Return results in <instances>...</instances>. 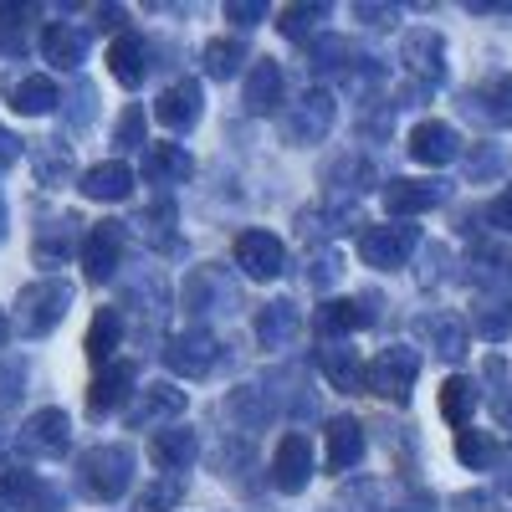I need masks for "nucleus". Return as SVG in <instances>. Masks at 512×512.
Masks as SVG:
<instances>
[{"label": "nucleus", "instance_id": "f8f14e48", "mask_svg": "<svg viewBox=\"0 0 512 512\" xmlns=\"http://www.w3.org/2000/svg\"><path fill=\"white\" fill-rule=\"evenodd\" d=\"M236 431L246 436V441H256V431L277 415V400H272V390L267 384H236V390L226 395V410H221Z\"/></svg>", "mask_w": 512, "mask_h": 512}, {"label": "nucleus", "instance_id": "1a4fd4ad", "mask_svg": "<svg viewBox=\"0 0 512 512\" xmlns=\"http://www.w3.org/2000/svg\"><path fill=\"white\" fill-rule=\"evenodd\" d=\"M180 410H185V390H180V384H169V379L139 384L134 405H128V425H134V431H164Z\"/></svg>", "mask_w": 512, "mask_h": 512}, {"label": "nucleus", "instance_id": "6e6d98bb", "mask_svg": "<svg viewBox=\"0 0 512 512\" xmlns=\"http://www.w3.org/2000/svg\"><path fill=\"white\" fill-rule=\"evenodd\" d=\"M379 512H436V502L420 497V492H395V502L379 507Z\"/></svg>", "mask_w": 512, "mask_h": 512}, {"label": "nucleus", "instance_id": "052dcab7", "mask_svg": "<svg viewBox=\"0 0 512 512\" xmlns=\"http://www.w3.org/2000/svg\"><path fill=\"white\" fill-rule=\"evenodd\" d=\"M6 333H11V318H6V313H0V349H6Z\"/></svg>", "mask_w": 512, "mask_h": 512}, {"label": "nucleus", "instance_id": "4c0bfd02", "mask_svg": "<svg viewBox=\"0 0 512 512\" xmlns=\"http://www.w3.org/2000/svg\"><path fill=\"white\" fill-rule=\"evenodd\" d=\"M359 62H364V52L354 47V41H344V36H323V41H313V67H318V72L349 77Z\"/></svg>", "mask_w": 512, "mask_h": 512}, {"label": "nucleus", "instance_id": "393cba45", "mask_svg": "<svg viewBox=\"0 0 512 512\" xmlns=\"http://www.w3.org/2000/svg\"><path fill=\"white\" fill-rule=\"evenodd\" d=\"M364 425L354 415H333L328 420V466L333 472H354V466L364 461Z\"/></svg>", "mask_w": 512, "mask_h": 512}, {"label": "nucleus", "instance_id": "de8ad7c7", "mask_svg": "<svg viewBox=\"0 0 512 512\" xmlns=\"http://www.w3.org/2000/svg\"><path fill=\"white\" fill-rule=\"evenodd\" d=\"M113 144H118V149L144 144V108H139V103L123 108V118H118V128H113Z\"/></svg>", "mask_w": 512, "mask_h": 512}, {"label": "nucleus", "instance_id": "680f3d73", "mask_svg": "<svg viewBox=\"0 0 512 512\" xmlns=\"http://www.w3.org/2000/svg\"><path fill=\"white\" fill-rule=\"evenodd\" d=\"M502 492L512 497V461H507V472H502Z\"/></svg>", "mask_w": 512, "mask_h": 512}, {"label": "nucleus", "instance_id": "c03bdc74", "mask_svg": "<svg viewBox=\"0 0 512 512\" xmlns=\"http://www.w3.org/2000/svg\"><path fill=\"white\" fill-rule=\"evenodd\" d=\"M456 456L472 466V472H487V466L497 461V441H492L487 431H461V436H456Z\"/></svg>", "mask_w": 512, "mask_h": 512}, {"label": "nucleus", "instance_id": "a19ab883", "mask_svg": "<svg viewBox=\"0 0 512 512\" xmlns=\"http://www.w3.org/2000/svg\"><path fill=\"white\" fill-rule=\"evenodd\" d=\"M328 16H333V6H323V0H313V6H287L282 11V36L287 41H308Z\"/></svg>", "mask_w": 512, "mask_h": 512}, {"label": "nucleus", "instance_id": "5fc2aeb1", "mask_svg": "<svg viewBox=\"0 0 512 512\" xmlns=\"http://www.w3.org/2000/svg\"><path fill=\"white\" fill-rule=\"evenodd\" d=\"M502 164H507V159H502V149H497V144H487V149H482V154L472 159V180H487V175H502Z\"/></svg>", "mask_w": 512, "mask_h": 512}, {"label": "nucleus", "instance_id": "3c124183", "mask_svg": "<svg viewBox=\"0 0 512 512\" xmlns=\"http://www.w3.org/2000/svg\"><path fill=\"white\" fill-rule=\"evenodd\" d=\"M21 379H26V364H21V359H11L6 369H0V405H6V410L26 395V390H21Z\"/></svg>", "mask_w": 512, "mask_h": 512}, {"label": "nucleus", "instance_id": "f257e3e1", "mask_svg": "<svg viewBox=\"0 0 512 512\" xmlns=\"http://www.w3.org/2000/svg\"><path fill=\"white\" fill-rule=\"evenodd\" d=\"M72 308V282L62 277H36L31 287H21L16 308H11V328L21 338H47Z\"/></svg>", "mask_w": 512, "mask_h": 512}, {"label": "nucleus", "instance_id": "f704fd0d", "mask_svg": "<svg viewBox=\"0 0 512 512\" xmlns=\"http://www.w3.org/2000/svg\"><path fill=\"white\" fill-rule=\"evenodd\" d=\"M128 390H134V359H113V364L98 369L88 405L103 415V410H113V405H128Z\"/></svg>", "mask_w": 512, "mask_h": 512}, {"label": "nucleus", "instance_id": "bb28decb", "mask_svg": "<svg viewBox=\"0 0 512 512\" xmlns=\"http://www.w3.org/2000/svg\"><path fill=\"white\" fill-rule=\"evenodd\" d=\"M323 180H328V195H364V190H374V159L349 149L323 169Z\"/></svg>", "mask_w": 512, "mask_h": 512}, {"label": "nucleus", "instance_id": "2eb2a0df", "mask_svg": "<svg viewBox=\"0 0 512 512\" xmlns=\"http://www.w3.org/2000/svg\"><path fill=\"white\" fill-rule=\"evenodd\" d=\"M128 231H134L154 256H169V251H180V231H175V200L159 195L154 205H144L134 221H128Z\"/></svg>", "mask_w": 512, "mask_h": 512}, {"label": "nucleus", "instance_id": "b1692460", "mask_svg": "<svg viewBox=\"0 0 512 512\" xmlns=\"http://www.w3.org/2000/svg\"><path fill=\"white\" fill-rule=\"evenodd\" d=\"M149 456H154V466H164V472H185V466L200 456V436L190 431V425H164V431H154V441H149Z\"/></svg>", "mask_w": 512, "mask_h": 512}, {"label": "nucleus", "instance_id": "49530a36", "mask_svg": "<svg viewBox=\"0 0 512 512\" xmlns=\"http://www.w3.org/2000/svg\"><path fill=\"white\" fill-rule=\"evenodd\" d=\"M36 175H41V185H62V180L72 175V154H67V144L41 149V154H36Z\"/></svg>", "mask_w": 512, "mask_h": 512}, {"label": "nucleus", "instance_id": "aec40b11", "mask_svg": "<svg viewBox=\"0 0 512 512\" xmlns=\"http://www.w3.org/2000/svg\"><path fill=\"white\" fill-rule=\"evenodd\" d=\"M41 57H47L52 67H62V72H77L82 62H88V31L72 26V21H52L47 31H41Z\"/></svg>", "mask_w": 512, "mask_h": 512}, {"label": "nucleus", "instance_id": "cd10ccee", "mask_svg": "<svg viewBox=\"0 0 512 512\" xmlns=\"http://www.w3.org/2000/svg\"><path fill=\"white\" fill-rule=\"evenodd\" d=\"M82 246V231H77V216H57L36 231V267H62L67 256Z\"/></svg>", "mask_w": 512, "mask_h": 512}, {"label": "nucleus", "instance_id": "7c9ffc66", "mask_svg": "<svg viewBox=\"0 0 512 512\" xmlns=\"http://www.w3.org/2000/svg\"><path fill=\"white\" fill-rule=\"evenodd\" d=\"M420 333L431 338V349H436L446 364L466 359V349H472V328H466L456 313H431V318L420 323Z\"/></svg>", "mask_w": 512, "mask_h": 512}, {"label": "nucleus", "instance_id": "a878e982", "mask_svg": "<svg viewBox=\"0 0 512 512\" xmlns=\"http://www.w3.org/2000/svg\"><path fill=\"white\" fill-rule=\"evenodd\" d=\"M195 175V159L185 154V144H149L144 149V180L149 185H185Z\"/></svg>", "mask_w": 512, "mask_h": 512}, {"label": "nucleus", "instance_id": "6e6552de", "mask_svg": "<svg viewBox=\"0 0 512 512\" xmlns=\"http://www.w3.org/2000/svg\"><path fill=\"white\" fill-rule=\"evenodd\" d=\"M123 246H128L123 221L88 226V236H82V272H88V282H113V272L123 267Z\"/></svg>", "mask_w": 512, "mask_h": 512}, {"label": "nucleus", "instance_id": "bf43d9fd", "mask_svg": "<svg viewBox=\"0 0 512 512\" xmlns=\"http://www.w3.org/2000/svg\"><path fill=\"white\" fill-rule=\"evenodd\" d=\"M16 159H21V139L11 134V128H6V123H0V169H11Z\"/></svg>", "mask_w": 512, "mask_h": 512}, {"label": "nucleus", "instance_id": "c9c22d12", "mask_svg": "<svg viewBox=\"0 0 512 512\" xmlns=\"http://www.w3.org/2000/svg\"><path fill=\"white\" fill-rule=\"evenodd\" d=\"M108 67H113V77L123 82V88H139L144 72H149V47H144V36H139V31H123V36L113 41V52H108Z\"/></svg>", "mask_w": 512, "mask_h": 512}, {"label": "nucleus", "instance_id": "423d86ee", "mask_svg": "<svg viewBox=\"0 0 512 512\" xmlns=\"http://www.w3.org/2000/svg\"><path fill=\"white\" fill-rule=\"evenodd\" d=\"M415 246H420V226H410V221H384L359 236V256L374 272H400L415 256Z\"/></svg>", "mask_w": 512, "mask_h": 512}, {"label": "nucleus", "instance_id": "0e129e2a", "mask_svg": "<svg viewBox=\"0 0 512 512\" xmlns=\"http://www.w3.org/2000/svg\"><path fill=\"white\" fill-rule=\"evenodd\" d=\"M0 436H6V431H0Z\"/></svg>", "mask_w": 512, "mask_h": 512}, {"label": "nucleus", "instance_id": "4468645a", "mask_svg": "<svg viewBox=\"0 0 512 512\" xmlns=\"http://www.w3.org/2000/svg\"><path fill=\"white\" fill-rule=\"evenodd\" d=\"M446 180H390L384 185V210H390L395 221L405 216H425V210H436L446 205Z\"/></svg>", "mask_w": 512, "mask_h": 512}, {"label": "nucleus", "instance_id": "e2e57ef3", "mask_svg": "<svg viewBox=\"0 0 512 512\" xmlns=\"http://www.w3.org/2000/svg\"><path fill=\"white\" fill-rule=\"evenodd\" d=\"M0 241H6V195H0Z\"/></svg>", "mask_w": 512, "mask_h": 512}, {"label": "nucleus", "instance_id": "5701e85b", "mask_svg": "<svg viewBox=\"0 0 512 512\" xmlns=\"http://www.w3.org/2000/svg\"><path fill=\"white\" fill-rule=\"evenodd\" d=\"M297 226H303L308 236H318V241H333V236H344V231H354L359 226V210H354V200H318V205H308L303 216H297Z\"/></svg>", "mask_w": 512, "mask_h": 512}, {"label": "nucleus", "instance_id": "7ed1b4c3", "mask_svg": "<svg viewBox=\"0 0 512 512\" xmlns=\"http://www.w3.org/2000/svg\"><path fill=\"white\" fill-rule=\"evenodd\" d=\"M159 359L169 364V374H180V379H205V374H216L221 369V338L210 333V328H185V333H169L164 338V349Z\"/></svg>", "mask_w": 512, "mask_h": 512}, {"label": "nucleus", "instance_id": "603ef678", "mask_svg": "<svg viewBox=\"0 0 512 512\" xmlns=\"http://www.w3.org/2000/svg\"><path fill=\"white\" fill-rule=\"evenodd\" d=\"M226 16L246 31V26H256V21L267 16V6H262V0H226Z\"/></svg>", "mask_w": 512, "mask_h": 512}, {"label": "nucleus", "instance_id": "72a5a7b5", "mask_svg": "<svg viewBox=\"0 0 512 512\" xmlns=\"http://www.w3.org/2000/svg\"><path fill=\"white\" fill-rule=\"evenodd\" d=\"M318 369L328 374L333 390H344V395H359L364 390V364L349 344H323L318 349Z\"/></svg>", "mask_w": 512, "mask_h": 512}, {"label": "nucleus", "instance_id": "8fccbe9b", "mask_svg": "<svg viewBox=\"0 0 512 512\" xmlns=\"http://www.w3.org/2000/svg\"><path fill=\"white\" fill-rule=\"evenodd\" d=\"M72 108H67V123L72 128H82L93 113H98V93H93V82H82V88H72V98H67Z\"/></svg>", "mask_w": 512, "mask_h": 512}, {"label": "nucleus", "instance_id": "58836bf2", "mask_svg": "<svg viewBox=\"0 0 512 512\" xmlns=\"http://www.w3.org/2000/svg\"><path fill=\"white\" fill-rule=\"evenodd\" d=\"M118 338H123V313H118V308H98V318H93V328H88V359H93L98 369L113 364Z\"/></svg>", "mask_w": 512, "mask_h": 512}, {"label": "nucleus", "instance_id": "09e8293b", "mask_svg": "<svg viewBox=\"0 0 512 512\" xmlns=\"http://www.w3.org/2000/svg\"><path fill=\"white\" fill-rule=\"evenodd\" d=\"M487 379H497V395H492L497 420L512 425V384H507V364H502V359H487Z\"/></svg>", "mask_w": 512, "mask_h": 512}, {"label": "nucleus", "instance_id": "a18cd8bd", "mask_svg": "<svg viewBox=\"0 0 512 512\" xmlns=\"http://www.w3.org/2000/svg\"><path fill=\"white\" fill-rule=\"evenodd\" d=\"M338 272H344V256H338L333 246H318V251L308 256V272H303V277H308V287H318V292H323V287H333V282H338Z\"/></svg>", "mask_w": 512, "mask_h": 512}, {"label": "nucleus", "instance_id": "e433bc0d", "mask_svg": "<svg viewBox=\"0 0 512 512\" xmlns=\"http://www.w3.org/2000/svg\"><path fill=\"white\" fill-rule=\"evenodd\" d=\"M482 405V390H477V379H466V374H451L446 384H441V415L451 420V425H466L472 420V410Z\"/></svg>", "mask_w": 512, "mask_h": 512}, {"label": "nucleus", "instance_id": "0eeeda50", "mask_svg": "<svg viewBox=\"0 0 512 512\" xmlns=\"http://www.w3.org/2000/svg\"><path fill=\"white\" fill-rule=\"evenodd\" d=\"M180 308L195 313V318H210V313H231L236 308V282L221 272V267H195L180 287Z\"/></svg>", "mask_w": 512, "mask_h": 512}, {"label": "nucleus", "instance_id": "f03ea898", "mask_svg": "<svg viewBox=\"0 0 512 512\" xmlns=\"http://www.w3.org/2000/svg\"><path fill=\"white\" fill-rule=\"evenodd\" d=\"M77 487L93 502H118L128 487H134V446H118V441L93 446L77 461Z\"/></svg>", "mask_w": 512, "mask_h": 512}, {"label": "nucleus", "instance_id": "c85d7f7f", "mask_svg": "<svg viewBox=\"0 0 512 512\" xmlns=\"http://www.w3.org/2000/svg\"><path fill=\"white\" fill-rule=\"evenodd\" d=\"M88 200H103V205H113V200H128V190H134V169H128L123 159H108V164H93L88 175H82V185H77Z\"/></svg>", "mask_w": 512, "mask_h": 512}, {"label": "nucleus", "instance_id": "6ab92c4d", "mask_svg": "<svg viewBox=\"0 0 512 512\" xmlns=\"http://www.w3.org/2000/svg\"><path fill=\"white\" fill-rule=\"evenodd\" d=\"M410 154H415V164H451L456 154H461V134L451 123H441V118H425V123H415V134H410Z\"/></svg>", "mask_w": 512, "mask_h": 512}, {"label": "nucleus", "instance_id": "4be33fe9", "mask_svg": "<svg viewBox=\"0 0 512 512\" xmlns=\"http://www.w3.org/2000/svg\"><path fill=\"white\" fill-rule=\"evenodd\" d=\"M374 318H379V303H374V297H333V303L318 308V333H323V338H338V333L369 328Z\"/></svg>", "mask_w": 512, "mask_h": 512}, {"label": "nucleus", "instance_id": "79ce46f5", "mask_svg": "<svg viewBox=\"0 0 512 512\" xmlns=\"http://www.w3.org/2000/svg\"><path fill=\"white\" fill-rule=\"evenodd\" d=\"M180 497H185V477L180 472H164L154 487H144L139 492V512H169V507H180Z\"/></svg>", "mask_w": 512, "mask_h": 512}, {"label": "nucleus", "instance_id": "ea45409f", "mask_svg": "<svg viewBox=\"0 0 512 512\" xmlns=\"http://www.w3.org/2000/svg\"><path fill=\"white\" fill-rule=\"evenodd\" d=\"M241 62H246V47L236 36H226V41H210L205 47V57H200V67L216 77V82H226V77H236L241 72Z\"/></svg>", "mask_w": 512, "mask_h": 512}, {"label": "nucleus", "instance_id": "39448f33", "mask_svg": "<svg viewBox=\"0 0 512 512\" xmlns=\"http://www.w3.org/2000/svg\"><path fill=\"white\" fill-rule=\"evenodd\" d=\"M333 118H338V98L328 88H308L303 98H292V108L282 113V134L292 144H323L333 134Z\"/></svg>", "mask_w": 512, "mask_h": 512}, {"label": "nucleus", "instance_id": "dca6fc26", "mask_svg": "<svg viewBox=\"0 0 512 512\" xmlns=\"http://www.w3.org/2000/svg\"><path fill=\"white\" fill-rule=\"evenodd\" d=\"M313 482V446H308V436H282V446H277V456H272V487L277 492H303Z\"/></svg>", "mask_w": 512, "mask_h": 512}, {"label": "nucleus", "instance_id": "20e7f679", "mask_svg": "<svg viewBox=\"0 0 512 512\" xmlns=\"http://www.w3.org/2000/svg\"><path fill=\"white\" fill-rule=\"evenodd\" d=\"M415 379H420V354H415L410 344H390V349L374 354V364H364V390L395 400V405L410 400Z\"/></svg>", "mask_w": 512, "mask_h": 512}, {"label": "nucleus", "instance_id": "37998d69", "mask_svg": "<svg viewBox=\"0 0 512 512\" xmlns=\"http://www.w3.org/2000/svg\"><path fill=\"white\" fill-rule=\"evenodd\" d=\"M477 333L492 338V344L512 338V297H487V303L477 308Z\"/></svg>", "mask_w": 512, "mask_h": 512}, {"label": "nucleus", "instance_id": "a211bd4d", "mask_svg": "<svg viewBox=\"0 0 512 512\" xmlns=\"http://www.w3.org/2000/svg\"><path fill=\"white\" fill-rule=\"evenodd\" d=\"M154 118L169 128V134H185V128L200 123V82L185 77V82H169V88L159 93L154 103Z\"/></svg>", "mask_w": 512, "mask_h": 512}, {"label": "nucleus", "instance_id": "13d9d810", "mask_svg": "<svg viewBox=\"0 0 512 512\" xmlns=\"http://www.w3.org/2000/svg\"><path fill=\"white\" fill-rule=\"evenodd\" d=\"M487 216H492V226H497V231H512V185H507V190L492 200Z\"/></svg>", "mask_w": 512, "mask_h": 512}, {"label": "nucleus", "instance_id": "864d4df0", "mask_svg": "<svg viewBox=\"0 0 512 512\" xmlns=\"http://www.w3.org/2000/svg\"><path fill=\"white\" fill-rule=\"evenodd\" d=\"M390 123H395L390 103H384L379 113H374V108H364V118H359V134H364V139H369V134H374V139H384V134H390Z\"/></svg>", "mask_w": 512, "mask_h": 512}, {"label": "nucleus", "instance_id": "9d476101", "mask_svg": "<svg viewBox=\"0 0 512 512\" xmlns=\"http://www.w3.org/2000/svg\"><path fill=\"white\" fill-rule=\"evenodd\" d=\"M236 267H241L251 282L282 277V267H287L282 236H272V231H241V236H236Z\"/></svg>", "mask_w": 512, "mask_h": 512}, {"label": "nucleus", "instance_id": "412c9836", "mask_svg": "<svg viewBox=\"0 0 512 512\" xmlns=\"http://www.w3.org/2000/svg\"><path fill=\"white\" fill-rule=\"evenodd\" d=\"M282 88H287L282 67H277L272 57H256V62H251V72H246V93H241V108L262 118V113H272V108L282 103Z\"/></svg>", "mask_w": 512, "mask_h": 512}, {"label": "nucleus", "instance_id": "9b49d317", "mask_svg": "<svg viewBox=\"0 0 512 512\" xmlns=\"http://www.w3.org/2000/svg\"><path fill=\"white\" fill-rule=\"evenodd\" d=\"M400 62L410 67V77H420V82H431V88H436V82H446V36L431 31V26L405 31Z\"/></svg>", "mask_w": 512, "mask_h": 512}, {"label": "nucleus", "instance_id": "c756f323", "mask_svg": "<svg viewBox=\"0 0 512 512\" xmlns=\"http://www.w3.org/2000/svg\"><path fill=\"white\" fill-rule=\"evenodd\" d=\"M297 328H303L297 308L287 303V297H277V303H267L262 313H256V344H262V349H292Z\"/></svg>", "mask_w": 512, "mask_h": 512}, {"label": "nucleus", "instance_id": "2f4dec72", "mask_svg": "<svg viewBox=\"0 0 512 512\" xmlns=\"http://www.w3.org/2000/svg\"><path fill=\"white\" fill-rule=\"evenodd\" d=\"M52 487H41V477L31 472V466L11 461L0 466V507L6 512H21V507H41V497H47Z\"/></svg>", "mask_w": 512, "mask_h": 512}, {"label": "nucleus", "instance_id": "ddd939ff", "mask_svg": "<svg viewBox=\"0 0 512 512\" xmlns=\"http://www.w3.org/2000/svg\"><path fill=\"white\" fill-rule=\"evenodd\" d=\"M16 446H21L26 456H67V446H72V420H67L62 410H36V415L21 425Z\"/></svg>", "mask_w": 512, "mask_h": 512}, {"label": "nucleus", "instance_id": "473e14b6", "mask_svg": "<svg viewBox=\"0 0 512 512\" xmlns=\"http://www.w3.org/2000/svg\"><path fill=\"white\" fill-rule=\"evenodd\" d=\"M11 108L26 113V118H41V113H57L62 108V88L47 77V72H31L11 88Z\"/></svg>", "mask_w": 512, "mask_h": 512}, {"label": "nucleus", "instance_id": "f3484780", "mask_svg": "<svg viewBox=\"0 0 512 512\" xmlns=\"http://www.w3.org/2000/svg\"><path fill=\"white\" fill-rule=\"evenodd\" d=\"M466 113L482 118L487 128H512V72H497L466 93Z\"/></svg>", "mask_w": 512, "mask_h": 512}, {"label": "nucleus", "instance_id": "4d7b16f0", "mask_svg": "<svg viewBox=\"0 0 512 512\" xmlns=\"http://www.w3.org/2000/svg\"><path fill=\"white\" fill-rule=\"evenodd\" d=\"M354 16H359V21H369V26H390L400 11H395V6H369V0H359V6H354Z\"/></svg>", "mask_w": 512, "mask_h": 512}]
</instances>
